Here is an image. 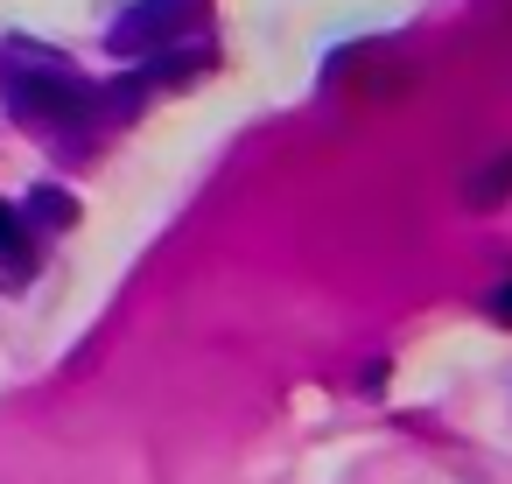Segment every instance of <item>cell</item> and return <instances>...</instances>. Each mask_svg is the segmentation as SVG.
I'll list each match as a JSON object with an SVG mask.
<instances>
[{
	"label": "cell",
	"mask_w": 512,
	"mask_h": 484,
	"mask_svg": "<svg viewBox=\"0 0 512 484\" xmlns=\"http://www.w3.org/2000/svg\"><path fill=\"white\" fill-rule=\"evenodd\" d=\"M463 197H470V211H491V204H505V197H512V148H505V155H491V162L470 176V190H463Z\"/></svg>",
	"instance_id": "277c9868"
},
{
	"label": "cell",
	"mask_w": 512,
	"mask_h": 484,
	"mask_svg": "<svg viewBox=\"0 0 512 484\" xmlns=\"http://www.w3.org/2000/svg\"><path fill=\"white\" fill-rule=\"evenodd\" d=\"M0 99H8V113L29 120V127H71V120L99 113V92L85 78H71V71H15L0 85Z\"/></svg>",
	"instance_id": "6da1fadb"
},
{
	"label": "cell",
	"mask_w": 512,
	"mask_h": 484,
	"mask_svg": "<svg viewBox=\"0 0 512 484\" xmlns=\"http://www.w3.org/2000/svg\"><path fill=\"white\" fill-rule=\"evenodd\" d=\"M36 232L22 225V211H8V204H0V274H8V281H22L29 267H36Z\"/></svg>",
	"instance_id": "7a4b0ae2"
},
{
	"label": "cell",
	"mask_w": 512,
	"mask_h": 484,
	"mask_svg": "<svg viewBox=\"0 0 512 484\" xmlns=\"http://www.w3.org/2000/svg\"><path fill=\"white\" fill-rule=\"evenodd\" d=\"M22 225L29 232H64V225H78V204L64 197V190H29V204H22Z\"/></svg>",
	"instance_id": "3957f363"
},
{
	"label": "cell",
	"mask_w": 512,
	"mask_h": 484,
	"mask_svg": "<svg viewBox=\"0 0 512 484\" xmlns=\"http://www.w3.org/2000/svg\"><path fill=\"white\" fill-rule=\"evenodd\" d=\"M491 316H498V323H512V281H505V288L491 295Z\"/></svg>",
	"instance_id": "5b68a950"
}]
</instances>
